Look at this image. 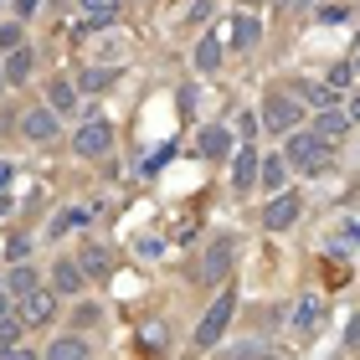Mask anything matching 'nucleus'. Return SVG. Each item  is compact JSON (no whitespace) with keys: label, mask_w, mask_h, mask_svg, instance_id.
Listing matches in <instances>:
<instances>
[{"label":"nucleus","mask_w":360,"mask_h":360,"mask_svg":"<svg viewBox=\"0 0 360 360\" xmlns=\"http://www.w3.org/2000/svg\"><path fill=\"white\" fill-rule=\"evenodd\" d=\"M350 77H355V68H350V62H340V68H330V88H335V93H345V88H350Z\"/></svg>","instance_id":"26"},{"label":"nucleus","mask_w":360,"mask_h":360,"mask_svg":"<svg viewBox=\"0 0 360 360\" xmlns=\"http://www.w3.org/2000/svg\"><path fill=\"white\" fill-rule=\"evenodd\" d=\"M299 93H268V103H263V129H273V134H293V124H299Z\"/></svg>","instance_id":"3"},{"label":"nucleus","mask_w":360,"mask_h":360,"mask_svg":"<svg viewBox=\"0 0 360 360\" xmlns=\"http://www.w3.org/2000/svg\"><path fill=\"white\" fill-rule=\"evenodd\" d=\"M263 175V160H257V150L248 144V150H237V165H232V186L237 191H252V180Z\"/></svg>","instance_id":"9"},{"label":"nucleus","mask_w":360,"mask_h":360,"mask_svg":"<svg viewBox=\"0 0 360 360\" xmlns=\"http://www.w3.org/2000/svg\"><path fill=\"white\" fill-rule=\"evenodd\" d=\"M345 113H350V119H360V98H350V108H345Z\"/></svg>","instance_id":"35"},{"label":"nucleus","mask_w":360,"mask_h":360,"mask_svg":"<svg viewBox=\"0 0 360 360\" xmlns=\"http://www.w3.org/2000/svg\"><path fill=\"white\" fill-rule=\"evenodd\" d=\"M52 288L57 293H77L83 288V263H77V257H62V263L52 268Z\"/></svg>","instance_id":"12"},{"label":"nucleus","mask_w":360,"mask_h":360,"mask_svg":"<svg viewBox=\"0 0 360 360\" xmlns=\"http://www.w3.org/2000/svg\"><path fill=\"white\" fill-rule=\"evenodd\" d=\"M201 278H206V283H221V278H232V237H221L217 248L206 252V263H201Z\"/></svg>","instance_id":"7"},{"label":"nucleus","mask_w":360,"mask_h":360,"mask_svg":"<svg viewBox=\"0 0 360 360\" xmlns=\"http://www.w3.org/2000/svg\"><path fill=\"white\" fill-rule=\"evenodd\" d=\"M283 165L304 170V175H319L324 165H330V139L319 134H304V129H293L288 144H283Z\"/></svg>","instance_id":"1"},{"label":"nucleus","mask_w":360,"mask_h":360,"mask_svg":"<svg viewBox=\"0 0 360 360\" xmlns=\"http://www.w3.org/2000/svg\"><path fill=\"white\" fill-rule=\"evenodd\" d=\"M21 330H26V319H6V314H0V360L21 345Z\"/></svg>","instance_id":"22"},{"label":"nucleus","mask_w":360,"mask_h":360,"mask_svg":"<svg viewBox=\"0 0 360 360\" xmlns=\"http://www.w3.org/2000/svg\"><path fill=\"white\" fill-rule=\"evenodd\" d=\"M31 68H37V57L26 52V46H15V52H6V83H26Z\"/></svg>","instance_id":"19"},{"label":"nucleus","mask_w":360,"mask_h":360,"mask_svg":"<svg viewBox=\"0 0 360 360\" xmlns=\"http://www.w3.org/2000/svg\"><path fill=\"white\" fill-rule=\"evenodd\" d=\"M37 288H41L37 268H26V263H21V268H11V273H6V293H15V299H26V293H37Z\"/></svg>","instance_id":"18"},{"label":"nucleus","mask_w":360,"mask_h":360,"mask_svg":"<svg viewBox=\"0 0 360 360\" xmlns=\"http://www.w3.org/2000/svg\"><path fill=\"white\" fill-rule=\"evenodd\" d=\"M273 6H293V0H273Z\"/></svg>","instance_id":"38"},{"label":"nucleus","mask_w":360,"mask_h":360,"mask_svg":"<svg viewBox=\"0 0 360 360\" xmlns=\"http://www.w3.org/2000/svg\"><path fill=\"white\" fill-rule=\"evenodd\" d=\"M21 46V26H0V52H15Z\"/></svg>","instance_id":"30"},{"label":"nucleus","mask_w":360,"mask_h":360,"mask_svg":"<svg viewBox=\"0 0 360 360\" xmlns=\"http://www.w3.org/2000/svg\"><path fill=\"white\" fill-rule=\"evenodd\" d=\"M77 263H83L88 278H108L113 273V257H108V248H98V242H88V248L77 252Z\"/></svg>","instance_id":"14"},{"label":"nucleus","mask_w":360,"mask_h":360,"mask_svg":"<svg viewBox=\"0 0 360 360\" xmlns=\"http://www.w3.org/2000/svg\"><path fill=\"white\" fill-rule=\"evenodd\" d=\"M257 180H263L268 191H278V186H283V160H263V175H257Z\"/></svg>","instance_id":"25"},{"label":"nucleus","mask_w":360,"mask_h":360,"mask_svg":"<svg viewBox=\"0 0 360 360\" xmlns=\"http://www.w3.org/2000/svg\"><path fill=\"white\" fill-rule=\"evenodd\" d=\"M0 186H11V160H0Z\"/></svg>","instance_id":"33"},{"label":"nucleus","mask_w":360,"mask_h":360,"mask_svg":"<svg viewBox=\"0 0 360 360\" xmlns=\"http://www.w3.org/2000/svg\"><path fill=\"white\" fill-rule=\"evenodd\" d=\"M0 88H6V68H0Z\"/></svg>","instance_id":"39"},{"label":"nucleus","mask_w":360,"mask_h":360,"mask_svg":"<svg viewBox=\"0 0 360 360\" xmlns=\"http://www.w3.org/2000/svg\"><path fill=\"white\" fill-rule=\"evenodd\" d=\"M113 77H119L113 68H98V72H83V88H108Z\"/></svg>","instance_id":"27"},{"label":"nucleus","mask_w":360,"mask_h":360,"mask_svg":"<svg viewBox=\"0 0 360 360\" xmlns=\"http://www.w3.org/2000/svg\"><path fill=\"white\" fill-rule=\"evenodd\" d=\"M299 211H304V201H299L293 191H283V195H273V201H268V211H263V226H268V232H283V226H293V221H299Z\"/></svg>","instance_id":"4"},{"label":"nucleus","mask_w":360,"mask_h":360,"mask_svg":"<svg viewBox=\"0 0 360 360\" xmlns=\"http://www.w3.org/2000/svg\"><path fill=\"white\" fill-rule=\"evenodd\" d=\"M15 11H21V15H31V11H37V0H15Z\"/></svg>","instance_id":"34"},{"label":"nucleus","mask_w":360,"mask_h":360,"mask_svg":"<svg viewBox=\"0 0 360 360\" xmlns=\"http://www.w3.org/2000/svg\"><path fill=\"white\" fill-rule=\"evenodd\" d=\"M319 21H324V26H340V21H350V6H324V11H319Z\"/></svg>","instance_id":"29"},{"label":"nucleus","mask_w":360,"mask_h":360,"mask_svg":"<svg viewBox=\"0 0 360 360\" xmlns=\"http://www.w3.org/2000/svg\"><path fill=\"white\" fill-rule=\"evenodd\" d=\"M21 129H26V139H52L57 134V108H31Z\"/></svg>","instance_id":"13"},{"label":"nucleus","mask_w":360,"mask_h":360,"mask_svg":"<svg viewBox=\"0 0 360 360\" xmlns=\"http://www.w3.org/2000/svg\"><path fill=\"white\" fill-rule=\"evenodd\" d=\"M108 144H113V129H108L103 119H88L83 129H77V139H72V150H77V155H83V160H93V155H103V150H108Z\"/></svg>","instance_id":"5"},{"label":"nucleus","mask_w":360,"mask_h":360,"mask_svg":"<svg viewBox=\"0 0 360 360\" xmlns=\"http://www.w3.org/2000/svg\"><path fill=\"white\" fill-rule=\"evenodd\" d=\"M232 309H237V293H232V288H221V293H217V304L206 309V319L195 324V345H201V350H211V345H217V340L226 335V324H232Z\"/></svg>","instance_id":"2"},{"label":"nucleus","mask_w":360,"mask_h":360,"mask_svg":"<svg viewBox=\"0 0 360 360\" xmlns=\"http://www.w3.org/2000/svg\"><path fill=\"white\" fill-rule=\"evenodd\" d=\"M46 98H52V108H57V113H72V103H77V93H72V83H62V77H57L52 88H46Z\"/></svg>","instance_id":"23"},{"label":"nucleus","mask_w":360,"mask_h":360,"mask_svg":"<svg viewBox=\"0 0 360 360\" xmlns=\"http://www.w3.org/2000/svg\"><path fill=\"white\" fill-rule=\"evenodd\" d=\"M139 340H144L150 350H160V345H165V324H144V330H139Z\"/></svg>","instance_id":"28"},{"label":"nucleus","mask_w":360,"mask_h":360,"mask_svg":"<svg viewBox=\"0 0 360 360\" xmlns=\"http://www.w3.org/2000/svg\"><path fill=\"white\" fill-rule=\"evenodd\" d=\"M88 217H93V211H88V206H72V211H62V217L52 221V237H62V232H72V226H83Z\"/></svg>","instance_id":"24"},{"label":"nucleus","mask_w":360,"mask_h":360,"mask_svg":"<svg viewBox=\"0 0 360 360\" xmlns=\"http://www.w3.org/2000/svg\"><path fill=\"white\" fill-rule=\"evenodd\" d=\"M226 150H232V134H226L221 124H211V129H201V155H206V160H221Z\"/></svg>","instance_id":"20"},{"label":"nucleus","mask_w":360,"mask_h":360,"mask_svg":"<svg viewBox=\"0 0 360 360\" xmlns=\"http://www.w3.org/2000/svg\"><path fill=\"white\" fill-rule=\"evenodd\" d=\"M293 93H299L304 103H314L319 113H324V108H340V93H335L330 83H324V88H319V83H293Z\"/></svg>","instance_id":"17"},{"label":"nucleus","mask_w":360,"mask_h":360,"mask_svg":"<svg viewBox=\"0 0 360 360\" xmlns=\"http://www.w3.org/2000/svg\"><path fill=\"white\" fill-rule=\"evenodd\" d=\"M21 319L37 330V324H46V319H57V288H37V293H26L21 299Z\"/></svg>","instance_id":"6"},{"label":"nucleus","mask_w":360,"mask_h":360,"mask_svg":"<svg viewBox=\"0 0 360 360\" xmlns=\"http://www.w3.org/2000/svg\"><path fill=\"white\" fill-rule=\"evenodd\" d=\"M350 68H355V72H360V46H355V62H350Z\"/></svg>","instance_id":"37"},{"label":"nucleus","mask_w":360,"mask_h":360,"mask_svg":"<svg viewBox=\"0 0 360 360\" xmlns=\"http://www.w3.org/2000/svg\"><path fill=\"white\" fill-rule=\"evenodd\" d=\"M263 37V26H257V15L252 11H237L232 15V46H242V52H248V46Z\"/></svg>","instance_id":"15"},{"label":"nucleus","mask_w":360,"mask_h":360,"mask_svg":"<svg viewBox=\"0 0 360 360\" xmlns=\"http://www.w3.org/2000/svg\"><path fill=\"white\" fill-rule=\"evenodd\" d=\"M46 360H88V340L83 335H62L46 345Z\"/></svg>","instance_id":"16"},{"label":"nucleus","mask_w":360,"mask_h":360,"mask_svg":"<svg viewBox=\"0 0 360 360\" xmlns=\"http://www.w3.org/2000/svg\"><path fill=\"white\" fill-rule=\"evenodd\" d=\"M299 6H309V0H299Z\"/></svg>","instance_id":"41"},{"label":"nucleus","mask_w":360,"mask_h":360,"mask_svg":"<svg viewBox=\"0 0 360 360\" xmlns=\"http://www.w3.org/2000/svg\"><path fill=\"white\" fill-rule=\"evenodd\" d=\"M319 324H324V299H319V293H304V299H299V314H293V330H299V335H314Z\"/></svg>","instance_id":"8"},{"label":"nucleus","mask_w":360,"mask_h":360,"mask_svg":"<svg viewBox=\"0 0 360 360\" xmlns=\"http://www.w3.org/2000/svg\"><path fill=\"white\" fill-rule=\"evenodd\" d=\"M11 360H41V350H21V345H15V350H11Z\"/></svg>","instance_id":"32"},{"label":"nucleus","mask_w":360,"mask_h":360,"mask_svg":"<svg viewBox=\"0 0 360 360\" xmlns=\"http://www.w3.org/2000/svg\"><path fill=\"white\" fill-rule=\"evenodd\" d=\"M0 314H6V283H0Z\"/></svg>","instance_id":"36"},{"label":"nucleus","mask_w":360,"mask_h":360,"mask_svg":"<svg viewBox=\"0 0 360 360\" xmlns=\"http://www.w3.org/2000/svg\"><path fill=\"white\" fill-rule=\"evenodd\" d=\"M195 68H201V72H217V68H221V41H217V37H201V41H195Z\"/></svg>","instance_id":"21"},{"label":"nucleus","mask_w":360,"mask_h":360,"mask_svg":"<svg viewBox=\"0 0 360 360\" xmlns=\"http://www.w3.org/2000/svg\"><path fill=\"white\" fill-rule=\"evenodd\" d=\"M252 360H273V355H252Z\"/></svg>","instance_id":"40"},{"label":"nucleus","mask_w":360,"mask_h":360,"mask_svg":"<svg viewBox=\"0 0 360 360\" xmlns=\"http://www.w3.org/2000/svg\"><path fill=\"white\" fill-rule=\"evenodd\" d=\"M350 124H355L350 113H340V108H324V113H319V129H314V134H319V139H330V144H340V139L350 134Z\"/></svg>","instance_id":"10"},{"label":"nucleus","mask_w":360,"mask_h":360,"mask_svg":"<svg viewBox=\"0 0 360 360\" xmlns=\"http://www.w3.org/2000/svg\"><path fill=\"white\" fill-rule=\"evenodd\" d=\"M113 15H119V0H83V26L88 31L113 26Z\"/></svg>","instance_id":"11"},{"label":"nucleus","mask_w":360,"mask_h":360,"mask_svg":"<svg viewBox=\"0 0 360 360\" xmlns=\"http://www.w3.org/2000/svg\"><path fill=\"white\" fill-rule=\"evenodd\" d=\"M345 345H350V350H355V345H360V314H355V319H350V330H345Z\"/></svg>","instance_id":"31"}]
</instances>
